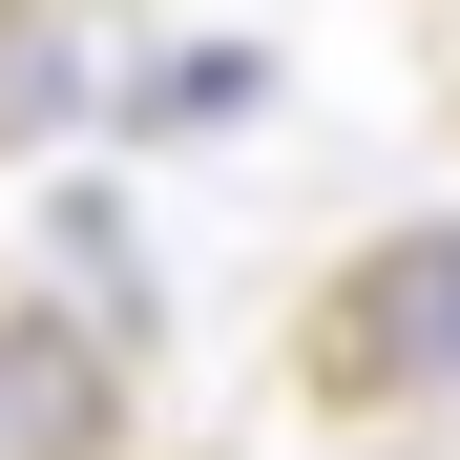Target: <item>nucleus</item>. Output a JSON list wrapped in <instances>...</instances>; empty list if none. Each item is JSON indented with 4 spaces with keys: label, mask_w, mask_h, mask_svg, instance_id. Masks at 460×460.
<instances>
[{
    "label": "nucleus",
    "mask_w": 460,
    "mask_h": 460,
    "mask_svg": "<svg viewBox=\"0 0 460 460\" xmlns=\"http://www.w3.org/2000/svg\"><path fill=\"white\" fill-rule=\"evenodd\" d=\"M314 376L335 398H460V230H398L335 314H314Z\"/></svg>",
    "instance_id": "1"
},
{
    "label": "nucleus",
    "mask_w": 460,
    "mask_h": 460,
    "mask_svg": "<svg viewBox=\"0 0 460 460\" xmlns=\"http://www.w3.org/2000/svg\"><path fill=\"white\" fill-rule=\"evenodd\" d=\"M0 460H105V356L0 293Z\"/></svg>",
    "instance_id": "2"
}]
</instances>
